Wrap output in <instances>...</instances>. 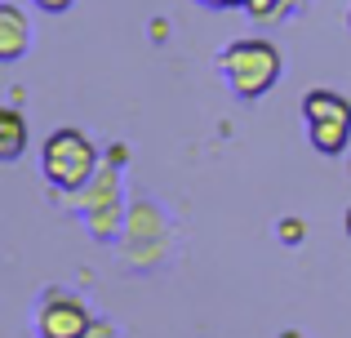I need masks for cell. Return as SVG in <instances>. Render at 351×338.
I'll use <instances>...</instances> for the list:
<instances>
[{
	"mask_svg": "<svg viewBox=\"0 0 351 338\" xmlns=\"http://www.w3.org/2000/svg\"><path fill=\"white\" fill-rule=\"evenodd\" d=\"M285 338H298V334H285Z\"/></svg>",
	"mask_w": 351,
	"mask_h": 338,
	"instance_id": "7c38bea8",
	"label": "cell"
},
{
	"mask_svg": "<svg viewBox=\"0 0 351 338\" xmlns=\"http://www.w3.org/2000/svg\"><path fill=\"white\" fill-rule=\"evenodd\" d=\"M205 5H249V0H205Z\"/></svg>",
	"mask_w": 351,
	"mask_h": 338,
	"instance_id": "30bf717a",
	"label": "cell"
},
{
	"mask_svg": "<svg viewBox=\"0 0 351 338\" xmlns=\"http://www.w3.org/2000/svg\"><path fill=\"white\" fill-rule=\"evenodd\" d=\"M94 173V147L80 130H53L45 143V178L53 187H85Z\"/></svg>",
	"mask_w": 351,
	"mask_h": 338,
	"instance_id": "7a4b0ae2",
	"label": "cell"
},
{
	"mask_svg": "<svg viewBox=\"0 0 351 338\" xmlns=\"http://www.w3.org/2000/svg\"><path fill=\"white\" fill-rule=\"evenodd\" d=\"M94 316L85 312L76 294L67 289H45L40 294V307H36V334L40 338H85Z\"/></svg>",
	"mask_w": 351,
	"mask_h": 338,
	"instance_id": "277c9868",
	"label": "cell"
},
{
	"mask_svg": "<svg viewBox=\"0 0 351 338\" xmlns=\"http://www.w3.org/2000/svg\"><path fill=\"white\" fill-rule=\"evenodd\" d=\"M223 71L240 98H263L280 76V53H276L271 40H258V36L254 40H236L223 53Z\"/></svg>",
	"mask_w": 351,
	"mask_h": 338,
	"instance_id": "6da1fadb",
	"label": "cell"
},
{
	"mask_svg": "<svg viewBox=\"0 0 351 338\" xmlns=\"http://www.w3.org/2000/svg\"><path fill=\"white\" fill-rule=\"evenodd\" d=\"M302 116L311 125V143L316 152L325 156H338L347 147V134H351V103L343 94H329V89H311L302 98Z\"/></svg>",
	"mask_w": 351,
	"mask_h": 338,
	"instance_id": "3957f363",
	"label": "cell"
},
{
	"mask_svg": "<svg viewBox=\"0 0 351 338\" xmlns=\"http://www.w3.org/2000/svg\"><path fill=\"white\" fill-rule=\"evenodd\" d=\"M302 236V223H280V241H298Z\"/></svg>",
	"mask_w": 351,
	"mask_h": 338,
	"instance_id": "52a82bcc",
	"label": "cell"
},
{
	"mask_svg": "<svg viewBox=\"0 0 351 338\" xmlns=\"http://www.w3.org/2000/svg\"><path fill=\"white\" fill-rule=\"evenodd\" d=\"M23 49H27V23H23V14H18L14 5H5L0 9V58L14 62Z\"/></svg>",
	"mask_w": 351,
	"mask_h": 338,
	"instance_id": "5b68a950",
	"label": "cell"
},
{
	"mask_svg": "<svg viewBox=\"0 0 351 338\" xmlns=\"http://www.w3.org/2000/svg\"><path fill=\"white\" fill-rule=\"evenodd\" d=\"M36 5H40V9H49V14H58V9H67L71 0H36Z\"/></svg>",
	"mask_w": 351,
	"mask_h": 338,
	"instance_id": "9c48e42d",
	"label": "cell"
},
{
	"mask_svg": "<svg viewBox=\"0 0 351 338\" xmlns=\"http://www.w3.org/2000/svg\"><path fill=\"white\" fill-rule=\"evenodd\" d=\"M85 338H112V325H103V321H94L89 325V334Z\"/></svg>",
	"mask_w": 351,
	"mask_h": 338,
	"instance_id": "ba28073f",
	"label": "cell"
},
{
	"mask_svg": "<svg viewBox=\"0 0 351 338\" xmlns=\"http://www.w3.org/2000/svg\"><path fill=\"white\" fill-rule=\"evenodd\" d=\"M23 143H27V125H23V116H18L14 107H5V112H0V156L14 160L18 152H23Z\"/></svg>",
	"mask_w": 351,
	"mask_h": 338,
	"instance_id": "8992f818",
	"label": "cell"
},
{
	"mask_svg": "<svg viewBox=\"0 0 351 338\" xmlns=\"http://www.w3.org/2000/svg\"><path fill=\"white\" fill-rule=\"evenodd\" d=\"M347 232H351V209H347Z\"/></svg>",
	"mask_w": 351,
	"mask_h": 338,
	"instance_id": "8fae6325",
	"label": "cell"
}]
</instances>
